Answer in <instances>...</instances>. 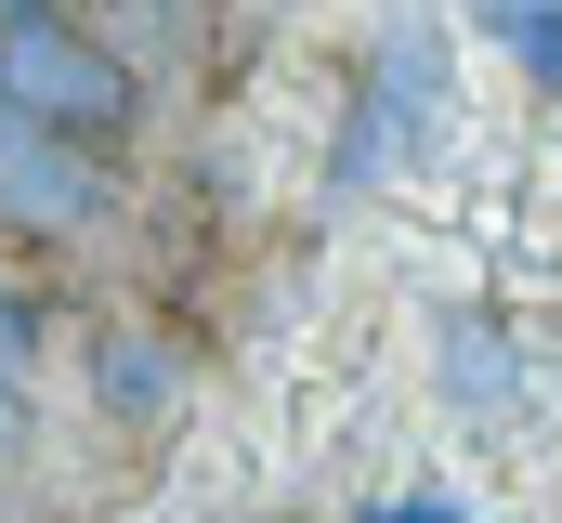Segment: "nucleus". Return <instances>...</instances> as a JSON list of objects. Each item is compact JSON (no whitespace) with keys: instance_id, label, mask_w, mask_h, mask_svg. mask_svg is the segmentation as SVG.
Segmentation results:
<instances>
[{"instance_id":"3","label":"nucleus","mask_w":562,"mask_h":523,"mask_svg":"<svg viewBox=\"0 0 562 523\" xmlns=\"http://www.w3.org/2000/svg\"><path fill=\"white\" fill-rule=\"evenodd\" d=\"M26 354H40V314H26V288L0 275V380H26Z\"/></svg>"},{"instance_id":"6","label":"nucleus","mask_w":562,"mask_h":523,"mask_svg":"<svg viewBox=\"0 0 562 523\" xmlns=\"http://www.w3.org/2000/svg\"><path fill=\"white\" fill-rule=\"evenodd\" d=\"M26 13H53V0H0V40H13V26H26Z\"/></svg>"},{"instance_id":"4","label":"nucleus","mask_w":562,"mask_h":523,"mask_svg":"<svg viewBox=\"0 0 562 523\" xmlns=\"http://www.w3.org/2000/svg\"><path fill=\"white\" fill-rule=\"evenodd\" d=\"M510 40H524V66H537V79H550V92H562V0H537V13L510 26Z\"/></svg>"},{"instance_id":"2","label":"nucleus","mask_w":562,"mask_h":523,"mask_svg":"<svg viewBox=\"0 0 562 523\" xmlns=\"http://www.w3.org/2000/svg\"><path fill=\"white\" fill-rule=\"evenodd\" d=\"M0 223L13 236H92V223H119V183H105L92 144H66V131L0 105Z\"/></svg>"},{"instance_id":"9","label":"nucleus","mask_w":562,"mask_h":523,"mask_svg":"<svg viewBox=\"0 0 562 523\" xmlns=\"http://www.w3.org/2000/svg\"><path fill=\"white\" fill-rule=\"evenodd\" d=\"M0 419H13V380H0Z\"/></svg>"},{"instance_id":"1","label":"nucleus","mask_w":562,"mask_h":523,"mask_svg":"<svg viewBox=\"0 0 562 523\" xmlns=\"http://www.w3.org/2000/svg\"><path fill=\"white\" fill-rule=\"evenodd\" d=\"M0 105L40 131H66V144H92V157H119L144 119V79L119 66V40H92L79 13H26L13 40H0Z\"/></svg>"},{"instance_id":"8","label":"nucleus","mask_w":562,"mask_h":523,"mask_svg":"<svg viewBox=\"0 0 562 523\" xmlns=\"http://www.w3.org/2000/svg\"><path fill=\"white\" fill-rule=\"evenodd\" d=\"M497 13H510V26H524V13H537V0H497Z\"/></svg>"},{"instance_id":"5","label":"nucleus","mask_w":562,"mask_h":523,"mask_svg":"<svg viewBox=\"0 0 562 523\" xmlns=\"http://www.w3.org/2000/svg\"><path fill=\"white\" fill-rule=\"evenodd\" d=\"M367 523H458V498H380Z\"/></svg>"},{"instance_id":"7","label":"nucleus","mask_w":562,"mask_h":523,"mask_svg":"<svg viewBox=\"0 0 562 523\" xmlns=\"http://www.w3.org/2000/svg\"><path fill=\"white\" fill-rule=\"evenodd\" d=\"M119 13H183V0H119Z\"/></svg>"}]
</instances>
